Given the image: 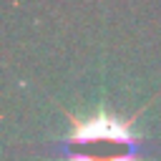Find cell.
Wrapping results in <instances>:
<instances>
[{"label":"cell","mask_w":161,"mask_h":161,"mask_svg":"<svg viewBox=\"0 0 161 161\" xmlns=\"http://www.w3.org/2000/svg\"><path fill=\"white\" fill-rule=\"evenodd\" d=\"M141 111L128 118L103 108L91 118H78L70 111H63V116L70 121V136L48 148L68 161H141L148 151H153L133 133V121L141 116Z\"/></svg>","instance_id":"cell-1"}]
</instances>
